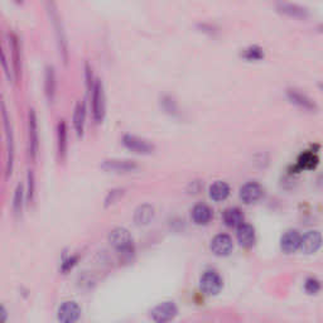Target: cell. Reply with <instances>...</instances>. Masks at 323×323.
I'll return each mask as SVG.
<instances>
[{
	"mask_svg": "<svg viewBox=\"0 0 323 323\" xmlns=\"http://www.w3.org/2000/svg\"><path fill=\"white\" fill-rule=\"evenodd\" d=\"M317 162H318V158L316 157V154L305 153L300 156L299 163H298V164H299L302 168H313L314 165L317 164Z\"/></svg>",
	"mask_w": 323,
	"mask_h": 323,
	"instance_id": "25",
	"label": "cell"
},
{
	"mask_svg": "<svg viewBox=\"0 0 323 323\" xmlns=\"http://www.w3.org/2000/svg\"><path fill=\"white\" fill-rule=\"evenodd\" d=\"M2 312H3V323H5V318H7V311H5L4 307L2 308Z\"/></svg>",
	"mask_w": 323,
	"mask_h": 323,
	"instance_id": "32",
	"label": "cell"
},
{
	"mask_svg": "<svg viewBox=\"0 0 323 323\" xmlns=\"http://www.w3.org/2000/svg\"><path fill=\"white\" fill-rule=\"evenodd\" d=\"M81 316V308L76 302L68 300L60 306L57 318L60 323H76Z\"/></svg>",
	"mask_w": 323,
	"mask_h": 323,
	"instance_id": "5",
	"label": "cell"
},
{
	"mask_svg": "<svg viewBox=\"0 0 323 323\" xmlns=\"http://www.w3.org/2000/svg\"><path fill=\"white\" fill-rule=\"evenodd\" d=\"M263 187L258 182H248L240 188V198L246 205H251L263 197Z\"/></svg>",
	"mask_w": 323,
	"mask_h": 323,
	"instance_id": "7",
	"label": "cell"
},
{
	"mask_svg": "<svg viewBox=\"0 0 323 323\" xmlns=\"http://www.w3.org/2000/svg\"><path fill=\"white\" fill-rule=\"evenodd\" d=\"M300 240H302V236L299 235V233L297 230H288L281 236V250L287 254L295 253L300 248Z\"/></svg>",
	"mask_w": 323,
	"mask_h": 323,
	"instance_id": "11",
	"label": "cell"
},
{
	"mask_svg": "<svg viewBox=\"0 0 323 323\" xmlns=\"http://www.w3.org/2000/svg\"><path fill=\"white\" fill-rule=\"evenodd\" d=\"M10 49L13 52V62H14V70L16 73V77L19 76V44L18 40H16L15 35H10Z\"/></svg>",
	"mask_w": 323,
	"mask_h": 323,
	"instance_id": "24",
	"label": "cell"
},
{
	"mask_svg": "<svg viewBox=\"0 0 323 323\" xmlns=\"http://www.w3.org/2000/svg\"><path fill=\"white\" fill-rule=\"evenodd\" d=\"M178 314V308L173 302H163L156 306L150 312V317L156 323H169Z\"/></svg>",
	"mask_w": 323,
	"mask_h": 323,
	"instance_id": "2",
	"label": "cell"
},
{
	"mask_svg": "<svg viewBox=\"0 0 323 323\" xmlns=\"http://www.w3.org/2000/svg\"><path fill=\"white\" fill-rule=\"evenodd\" d=\"M153 217H154V208H153V206L148 205V203L139 206L137 210H135L134 221L137 225H139V226L148 225V223L153 220Z\"/></svg>",
	"mask_w": 323,
	"mask_h": 323,
	"instance_id": "18",
	"label": "cell"
},
{
	"mask_svg": "<svg viewBox=\"0 0 323 323\" xmlns=\"http://www.w3.org/2000/svg\"><path fill=\"white\" fill-rule=\"evenodd\" d=\"M279 7L281 8V10H283L284 13H288V14L305 15V13H306L305 9L295 7V5H292V4H280Z\"/></svg>",
	"mask_w": 323,
	"mask_h": 323,
	"instance_id": "29",
	"label": "cell"
},
{
	"mask_svg": "<svg viewBox=\"0 0 323 323\" xmlns=\"http://www.w3.org/2000/svg\"><path fill=\"white\" fill-rule=\"evenodd\" d=\"M200 288L207 295H216L222 289V279L215 270H207L200 279Z\"/></svg>",
	"mask_w": 323,
	"mask_h": 323,
	"instance_id": "3",
	"label": "cell"
},
{
	"mask_svg": "<svg viewBox=\"0 0 323 323\" xmlns=\"http://www.w3.org/2000/svg\"><path fill=\"white\" fill-rule=\"evenodd\" d=\"M288 96L294 104L299 105V106L305 107V109H314V104L312 103L311 99H308L307 96L303 95V93L298 92L297 90H289Z\"/></svg>",
	"mask_w": 323,
	"mask_h": 323,
	"instance_id": "23",
	"label": "cell"
},
{
	"mask_svg": "<svg viewBox=\"0 0 323 323\" xmlns=\"http://www.w3.org/2000/svg\"><path fill=\"white\" fill-rule=\"evenodd\" d=\"M3 118H4V126L5 131H7L8 137V165H7V173H12V164H13V135L12 130L9 128V119H8L7 110H5L4 105H3Z\"/></svg>",
	"mask_w": 323,
	"mask_h": 323,
	"instance_id": "20",
	"label": "cell"
},
{
	"mask_svg": "<svg viewBox=\"0 0 323 323\" xmlns=\"http://www.w3.org/2000/svg\"><path fill=\"white\" fill-rule=\"evenodd\" d=\"M92 114L93 119L100 123L105 115V96L103 82L100 80H95V85L92 87Z\"/></svg>",
	"mask_w": 323,
	"mask_h": 323,
	"instance_id": "4",
	"label": "cell"
},
{
	"mask_svg": "<svg viewBox=\"0 0 323 323\" xmlns=\"http://www.w3.org/2000/svg\"><path fill=\"white\" fill-rule=\"evenodd\" d=\"M52 21H53L54 29H56L60 52L62 53L65 62H67V42H66V35H65V32H63L62 23H61L59 15H57V13L54 12V10H52Z\"/></svg>",
	"mask_w": 323,
	"mask_h": 323,
	"instance_id": "16",
	"label": "cell"
},
{
	"mask_svg": "<svg viewBox=\"0 0 323 323\" xmlns=\"http://www.w3.org/2000/svg\"><path fill=\"white\" fill-rule=\"evenodd\" d=\"M22 206H23V186H22V183H19L18 186H16L14 202H13V208H14V212L16 215L21 214Z\"/></svg>",
	"mask_w": 323,
	"mask_h": 323,
	"instance_id": "26",
	"label": "cell"
},
{
	"mask_svg": "<svg viewBox=\"0 0 323 323\" xmlns=\"http://www.w3.org/2000/svg\"><path fill=\"white\" fill-rule=\"evenodd\" d=\"M236 237L241 246L251 248L255 244V230L249 223H242L237 227Z\"/></svg>",
	"mask_w": 323,
	"mask_h": 323,
	"instance_id": "13",
	"label": "cell"
},
{
	"mask_svg": "<svg viewBox=\"0 0 323 323\" xmlns=\"http://www.w3.org/2000/svg\"><path fill=\"white\" fill-rule=\"evenodd\" d=\"M212 210L205 203H198L192 210V220L197 225H207L212 220Z\"/></svg>",
	"mask_w": 323,
	"mask_h": 323,
	"instance_id": "14",
	"label": "cell"
},
{
	"mask_svg": "<svg viewBox=\"0 0 323 323\" xmlns=\"http://www.w3.org/2000/svg\"><path fill=\"white\" fill-rule=\"evenodd\" d=\"M322 245V235L321 233L316 230L307 231L300 240L299 249L305 254H314Z\"/></svg>",
	"mask_w": 323,
	"mask_h": 323,
	"instance_id": "10",
	"label": "cell"
},
{
	"mask_svg": "<svg viewBox=\"0 0 323 323\" xmlns=\"http://www.w3.org/2000/svg\"><path fill=\"white\" fill-rule=\"evenodd\" d=\"M222 219L225 225L229 227H239L244 223V214L237 207H230V208L225 210Z\"/></svg>",
	"mask_w": 323,
	"mask_h": 323,
	"instance_id": "15",
	"label": "cell"
},
{
	"mask_svg": "<svg viewBox=\"0 0 323 323\" xmlns=\"http://www.w3.org/2000/svg\"><path fill=\"white\" fill-rule=\"evenodd\" d=\"M229 195H230V187L226 182L216 181L210 187V197L214 201H217V202L226 200Z\"/></svg>",
	"mask_w": 323,
	"mask_h": 323,
	"instance_id": "19",
	"label": "cell"
},
{
	"mask_svg": "<svg viewBox=\"0 0 323 323\" xmlns=\"http://www.w3.org/2000/svg\"><path fill=\"white\" fill-rule=\"evenodd\" d=\"M234 249L233 239L226 234H219L212 239L211 250L217 256H227Z\"/></svg>",
	"mask_w": 323,
	"mask_h": 323,
	"instance_id": "9",
	"label": "cell"
},
{
	"mask_svg": "<svg viewBox=\"0 0 323 323\" xmlns=\"http://www.w3.org/2000/svg\"><path fill=\"white\" fill-rule=\"evenodd\" d=\"M46 95L48 100H53L54 93H56V73H54L53 66H48L46 68Z\"/></svg>",
	"mask_w": 323,
	"mask_h": 323,
	"instance_id": "21",
	"label": "cell"
},
{
	"mask_svg": "<svg viewBox=\"0 0 323 323\" xmlns=\"http://www.w3.org/2000/svg\"><path fill=\"white\" fill-rule=\"evenodd\" d=\"M123 144L125 145L128 149H130V150L135 151V153L148 154L154 150V145L151 144L150 142L143 139V138L135 137V135H130V134L124 135Z\"/></svg>",
	"mask_w": 323,
	"mask_h": 323,
	"instance_id": "6",
	"label": "cell"
},
{
	"mask_svg": "<svg viewBox=\"0 0 323 323\" xmlns=\"http://www.w3.org/2000/svg\"><path fill=\"white\" fill-rule=\"evenodd\" d=\"M244 57L248 60H260L264 57V52H263V49L259 48V47L253 46L245 49Z\"/></svg>",
	"mask_w": 323,
	"mask_h": 323,
	"instance_id": "27",
	"label": "cell"
},
{
	"mask_svg": "<svg viewBox=\"0 0 323 323\" xmlns=\"http://www.w3.org/2000/svg\"><path fill=\"white\" fill-rule=\"evenodd\" d=\"M103 168L114 172H132L138 169V164L130 159H107L104 161Z\"/></svg>",
	"mask_w": 323,
	"mask_h": 323,
	"instance_id": "12",
	"label": "cell"
},
{
	"mask_svg": "<svg viewBox=\"0 0 323 323\" xmlns=\"http://www.w3.org/2000/svg\"><path fill=\"white\" fill-rule=\"evenodd\" d=\"M85 120H86V104L85 101H79L73 112V126L79 135H82L84 132Z\"/></svg>",
	"mask_w": 323,
	"mask_h": 323,
	"instance_id": "17",
	"label": "cell"
},
{
	"mask_svg": "<svg viewBox=\"0 0 323 323\" xmlns=\"http://www.w3.org/2000/svg\"><path fill=\"white\" fill-rule=\"evenodd\" d=\"M305 289L308 294H316L321 291V281L316 278H308L305 283Z\"/></svg>",
	"mask_w": 323,
	"mask_h": 323,
	"instance_id": "28",
	"label": "cell"
},
{
	"mask_svg": "<svg viewBox=\"0 0 323 323\" xmlns=\"http://www.w3.org/2000/svg\"><path fill=\"white\" fill-rule=\"evenodd\" d=\"M33 196H34V175H33L32 170H29L28 173V201L33 200Z\"/></svg>",
	"mask_w": 323,
	"mask_h": 323,
	"instance_id": "30",
	"label": "cell"
},
{
	"mask_svg": "<svg viewBox=\"0 0 323 323\" xmlns=\"http://www.w3.org/2000/svg\"><path fill=\"white\" fill-rule=\"evenodd\" d=\"M59 153L61 158H65L67 150V126L65 120H60L59 123Z\"/></svg>",
	"mask_w": 323,
	"mask_h": 323,
	"instance_id": "22",
	"label": "cell"
},
{
	"mask_svg": "<svg viewBox=\"0 0 323 323\" xmlns=\"http://www.w3.org/2000/svg\"><path fill=\"white\" fill-rule=\"evenodd\" d=\"M3 67H4L5 73H7V76L9 77V80L12 79V76H10V72H9V68H8V66H7V57H5L4 52H3Z\"/></svg>",
	"mask_w": 323,
	"mask_h": 323,
	"instance_id": "31",
	"label": "cell"
},
{
	"mask_svg": "<svg viewBox=\"0 0 323 323\" xmlns=\"http://www.w3.org/2000/svg\"><path fill=\"white\" fill-rule=\"evenodd\" d=\"M28 135H29V156L32 159H35L38 153V124L37 115L34 109L29 110L28 114Z\"/></svg>",
	"mask_w": 323,
	"mask_h": 323,
	"instance_id": "8",
	"label": "cell"
},
{
	"mask_svg": "<svg viewBox=\"0 0 323 323\" xmlns=\"http://www.w3.org/2000/svg\"><path fill=\"white\" fill-rule=\"evenodd\" d=\"M109 242L118 251L128 254L132 250V237L126 229L117 227L109 234Z\"/></svg>",
	"mask_w": 323,
	"mask_h": 323,
	"instance_id": "1",
	"label": "cell"
}]
</instances>
